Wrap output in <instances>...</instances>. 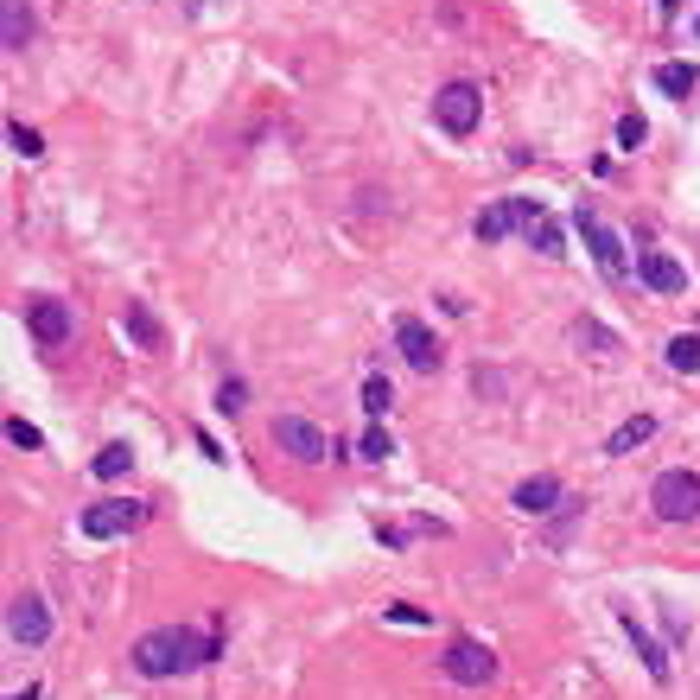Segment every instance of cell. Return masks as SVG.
<instances>
[{"label":"cell","mask_w":700,"mask_h":700,"mask_svg":"<svg viewBox=\"0 0 700 700\" xmlns=\"http://www.w3.org/2000/svg\"><path fill=\"white\" fill-rule=\"evenodd\" d=\"M26 331H32V338H39L45 350H58V344H70L77 319H70L64 300H51V293H32V300H26Z\"/></svg>","instance_id":"8992f818"},{"label":"cell","mask_w":700,"mask_h":700,"mask_svg":"<svg viewBox=\"0 0 700 700\" xmlns=\"http://www.w3.org/2000/svg\"><path fill=\"white\" fill-rule=\"evenodd\" d=\"M7 637L26 643V650H39V643L51 637V611H45V599H32V592L7 599Z\"/></svg>","instance_id":"30bf717a"},{"label":"cell","mask_w":700,"mask_h":700,"mask_svg":"<svg viewBox=\"0 0 700 700\" xmlns=\"http://www.w3.org/2000/svg\"><path fill=\"white\" fill-rule=\"evenodd\" d=\"M669 370H681V376L700 370V338H688V331H681V338H669Z\"/></svg>","instance_id":"44dd1931"},{"label":"cell","mask_w":700,"mask_h":700,"mask_svg":"<svg viewBox=\"0 0 700 700\" xmlns=\"http://www.w3.org/2000/svg\"><path fill=\"white\" fill-rule=\"evenodd\" d=\"M128 465H134V452H128V446H102L96 459H90V471H96L102 484H109V478H121V471H128Z\"/></svg>","instance_id":"ffe728a7"},{"label":"cell","mask_w":700,"mask_h":700,"mask_svg":"<svg viewBox=\"0 0 700 700\" xmlns=\"http://www.w3.org/2000/svg\"><path fill=\"white\" fill-rule=\"evenodd\" d=\"M529 242H535V249L548 255V261H560V255H567V236H560V223L548 217V210H541V217L529 223Z\"/></svg>","instance_id":"ac0fdd59"},{"label":"cell","mask_w":700,"mask_h":700,"mask_svg":"<svg viewBox=\"0 0 700 700\" xmlns=\"http://www.w3.org/2000/svg\"><path fill=\"white\" fill-rule=\"evenodd\" d=\"M395 350L408 357V370H420V376H433V370L446 363V344L433 338V331L420 325L414 312H401V319H395Z\"/></svg>","instance_id":"3957f363"},{"label":"cell","mask_w":700,"mask_h":700,"mask_svg":"<svg viewBox=\"0 0 700 700\" xmlns=\"http://www.w3.org/2000/svg\"><path fill=\"white\" fill-rule=\"evenodd\" d=\"M382 618H389V624H433L427 611H414V605H382Z\"/></svg>","instance_id":"f1b7e54d"},{"label":"cell","mask_w":700,"mask_h":700,"mask_svg":"<svg viewBox=\"0 0 700 700\" xmlns=\"http://www.w3.org/2000/svg\"><path fill=\"white\" fill-rule=\"evenodd\" d=\"M637 280L650 293H688V268H681L669 249H643L637 255Z\"/></svg>","instance_id":"7c38bea8"},{"label":"cell","mask_w":700,"mask_h":700,"mask_svg":"<svg viewBox=\"0 0 700 700\" xmlns=\"http://www.w3.org/2000/svg\"><path fill=\"white\" fill-rule=\"evenodd\" d=\"M580 230H586V249H592V261H599L605 268V280H630V255H624V242L605 230L599 217H592V210L580 204Z\"/></svg>","instance_id":"8fae6325"},{"label":"cell","mask_w":700,"mask_h":700,"mask_svg":"<svg viewBox=\"0 0 700 700\" xmlns=\"http://www.w3.org/2000/svg\"><path fill=\"white\" fill-rule=\"evenodd\" d=\"M274 446L287 452V459H300V465L331 459V440L312 427V420H300V414H280V420H274Z\"/></svg>","instance_id":"5b68a950"},{"label":"cell","mask_w":700,"mask_h":700,"mask_svg":"<svg viewBox=\"0 0 700 700\" xmlns=\"http://www.w3.org/2000/svg\"><path fill=\"white\" fill-rule=\"evenodd\" d=\"M0 32H7V51H26V39H32L26 0H7V7H0Z\"/></svg>","instance_id":"e0dca14e"},{"label":"cell","mask_w":700,"mask_h":700,"mask_svg":"<svg viewBox=\"0 0 700 700\" xmlns=\"http://www.w3.org/2000/svg\"><path fill=\"white\" fill-rule=\"evenodd\" d=\"M217 408H223V414H242V408H249V389H242V382H223V389H217Z\"/></svg>","instance_id":"4316f807"},{"label":"cell","mask_w":700,"mask_h":700,"mask_svg":"<svg viewBox=\"0 0 700 700\" xmlns=\"http://www.w3.org/2000/svg\"><path fill=\"white\" fill-rule=\"evenodd\" d=\"M560 503H567V497H560V478H548V471L516 484V510L522 516H548V510H560Z\"/></svg>","instance_id":"4fadbf2b"},{"label":"cell","mask_w":700,"mask_h":700,"mask_svg":"<svg viewBox=\"0 0 700 700\" xmlns=\"http://www.w3.org/2000/svg\"><path fill=\"white\" fill-rule=\"evenodd\" d=\"M681 7V0H656V13H675Z\"/></svg>","instance_id":"f546056e"},{"label":"cell","mask_w":700,"mask_h":700,"mask_svg":"<svg viewBox=\"0 0 700 700\" xmlns=\"http://www.w3.org/2000/svg\"><path fill=\"white\" fill-rule=\"evenodd\" d=\"M440 669H446V681H459V688H484V681L497 675V656H490L484 643L459 637V643H452V650L440 656Z\"/></svg>","instance_id":"9c48e42d"},{"label":"cell","mask_w":700,"mask_h":700,"mask_svg":"<svg viewBox=\"0 0 700 700\" xmlns=\"http://www.w3.org/2000/svg\"><path fill=\"white\" fill-rule=\"evenodd\" d=\"M217 656V643L198 637V630H185V624H172V630H147V637L134 643V669L147 675V681H166V675H185V669H198V662Z\"/></svg>","instance_id":"6da1fadb"},{"label":"cell","mask_w":700,"mask_h":700,"mask_svg":"<svg viewBox=\"0 0 700 700\" xmlns=\"http://www.w3.org/2000/svg\"><path fill=\"white\" fill-rule=\"evenodd\" d=\"M121 325H128V338L140 344V350H166V331H160V319H153L140 300H128V312H121Z\"/></svg>","instance_id":"9a60e30c"},{"label":"cell","mask_w":700,"mask_h":700,"mask_svg":"<svg viewBox=\"0 0 700 700\" xmlns=\"http://www.w3.org/2000/svg\"><path fill=\"white\" fill-rule=\"evenodd\" d=\"M535 217H541L535 198H497V204L478 210V242H503L510 230H529Z\"/></svg>","instance_id":"ba28073f"},{"label":"cell","mask_w":700,"mask_h":700,"mask_svg":"<svg viewBox=\"0 0 700 700\" xmlns=\"http://www.w3.org/2000/svg\"><path fill=\"white\" fill-rule=\"evenodd\" d=\"M7 440L20 446V452H39V446H45V433L32 427V420H7Z\"/></svg>","instance_id":"d4e9b609"},{"label":"cell","mask_w":700,"mask_h":700,"mask_svg":"<svg viewBox=\"0 0 700 700\" xmlns=\"http://www.w3.org/2000/svg\"><path fill=\"white\" fill-rule=\"evenodd\" d=\"M650 510L662 522H694L700 516V471H662L650 484Z\"/></svg>","instance_id":"7a4b0ae2"},{"label":"cell","mask_w":700,"mask_h":700,"mask_svg":"<svg viewBox=\"0 0 700 700\" xmlns=\"http://www.w3.org/2000/svg\"><path fill=\"white\" fill-rule=\"evenodd\" d=\"M694 64H656V90H669V96H688L694 90Z\"/></svg>","instance_id":"d6986e66"},{"label":"cell","mask_w":700,"mask_h":700,"mask_svg":"<svg viewBox=\"0 0 700 700\" xmlns=\"http://www.w3.org/2000/svg\"><path fill=\"white\" fill-rule=\"evenodd\" d=\"M13 700H39V688H26V694H13Z\"/></svg>","instance_id":"4dcf8cb0"},{"label":"cell","mask_w":700,"mask_h":700,"mask_svg":"<svg viewBox=\"0 0 700 700\" xmlns=\"http://www.w3.org/2000/svg\"><path fill=\"white\" fill-rule=\"evenodd\" d=\"M643 134H650V128H643V115H624V121H618V147L637 153V147H643Z\"/></svg>","instance_id":"83f0119b"},{"label":"cell","mask_w":700,"mask_h":700,"mask_svg":"<svg viewBox=\"0 0 700 700\" xmlns=\"http://www.w3.org/2000/svg\"><path fill=\"white\" fill-rule=\"evenodd\" d=\"M389 401H395L389 376H370V382H363V408H370V414H389Z\"/></svg>","instance_id":"cb8c5ba5"},{"label":"cell","mask_w":700,"mask_h":700,"mask_svg":"<svg viewBox=\"0 0 700 700\" xmlns=\"http://www.w3.org/2000/svg\"><path fill=\"white\" fill-rule=\"evenodd\" d=\"M140 516H147V503H134V497H102V503H90V510H83V535H90V541L128 535Z\"/></svg>","instance_id":"52a82bcc"},{"label":"cell","mask_w":700,"mask_h":700,"mask_svg":"<svg viewBox=\"0 0 700 700\" xmlns=\"http://www.w3.org/2000/svg\"><path fill=\"white\" fill-rule=\"evenodd\" d=\"M7 140H13V153H20V160H39V153H45L39 128H26V121H13V128H7Z\"/></svg>","instance_id":"603a6c76"},{"label":"cell","mask_w":700,"mask_h":700,"mask_svg":"<svg viewBox=\"0 0 700 700\" xmlns=\"http://www.w3.org/2000/svg\"><path fill=\"white\" fill-rule=\"evenodd\" d=\"M573 338H580L586 350H599V357H611V350H618V338H611L599 319H580V325H573Z\"/></svg>","instance_id":"7402d4cb"},{"label":"cell","mask_w":700,"mask_h":700,"mask_svg":"<svg viewBox=\"0 0 700 700\" xmlns=\"http://www.w3.org/2000/svg\"><path fill=\"white\" fill-rule=\"evenodd\" d=\"M363 459H370V465H382V459H389V452H395V440H389V433H382V427H370V433H363Z\"/></svg>","instance_id":"484cf974"},{"label":"cell","mask_w":700,"mask_h":700,"mask_svg":"<svg viewBox=\"0 0 700 700\" xmlns=\"http://www.w3.org/2000/svg\"><path fill=\"white\" fill-rule=\"evenodd\" d=\"M478 115H484L478 83H446V90L433 96V121H440L446 134H471V128H478Z\"/></svg>","instance_id":"277c9868"},{"label":"cell","mask_w":700,"mask_h":700,"mask_svg":"<svg viewBox=\"0 0 700 700\" xmlns=\"http://www.w3.org/2000/svg\"><path fill=\"white\" fill-rule=\"evenodd\" d=\"M618 624H624V637L637 643V656H643V669H650V681H669V656H662V643H656L637 618H630V611H618Z\"/></svg>","instance_id":"5bb4252c"},{"label":"cell","mask_w":700,"mask_h":700,"mask_svg":"<svg viewBox=\"0 0 700 700\" xmlns=\"http://www.w3.org/2000/svg\"><path fill=\"white\" fill-rule=\"evenodd\" d=\"M650 433H656V420H650V414H630L624 427H618V433H611V440H605V452H611V459H624V452H637L643 440H650Z\"/></svg>","instance_id":"2e32d148"}]
</instances>
